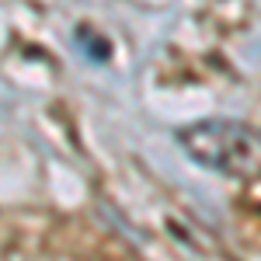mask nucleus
<instances>
[{"mask_svg":"<svg viewBox=\"0 0 261 261\" xmlns=\"http://www.w3.org/2000/svg\"><path fill=\"white\" fill-rule=\"evenodd\" d=\"M178 143L195 164L226 178H261V133L247 122L209 119L185 125Z\"/></svg>","mask_w":261,"mask_h":261,"instance_id":"nucleus-1","label":"nucleus"},{"mask_svg":"<svg viewBox=\"0 0 261 261\" xmlns=\"http://www.w3.org/2000/svg\"><path fill=\"white\" fill-rule=\"evenodd\" d=\"M77 42H84V45H81L84 56H91L94 63L108 60V42L101 39V35H91V28H81V32H77Z\"/></svg>","mask_w":261,"mask_h":261,"instance_id":"nucleus-2","label":"nucleus"}]
</instances>
